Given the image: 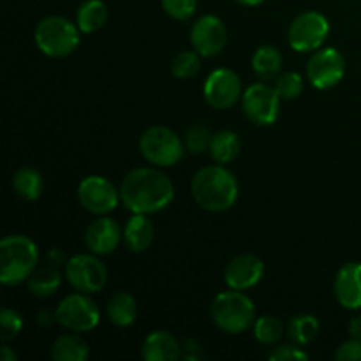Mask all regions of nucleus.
I'll return each mask as SVG.
<instances>
[{"mask_svg": "<svg viewBox=\"0 0 361 361\" xmlns=\"http://www.w3.org/2000/svg\"><path fill=\"white\" fill-rule=\"evenodd\" d=\"M175 196L173 182L155 168H137L127 173L120 185V200L133 214H157L169 207Z\"/></svg>", "mask_w": 361, "mask_h": 361, "instance_id": "obj_1", "label": "nucleus"}, {"mask_svg": "<svg viewBox=\"0 0 361 361\" xmlns=\"http://www.w3.org/2000/svg\"><path fill=\"white\" fill-rule=\"evenodd\" d=\"M194 201L207 212H226L238 200V182L222 164L207 166L194 175L190 183Z\"/></svg>", "mask_w": 361, "mask_h": 361, "instance_id": "obj_2", "label": "nucleus"}, {"mask_svg": "<svg viewBox=\"0 0 361 361\" xmlns=\"http://www.w3.org/2000/svg\"><path fill=\"white\" fill-rule=\"evenodd\" d=\"M37 261V247L28 236H6L0 242V282L4 286H18L28 281Z\"/></svg>", "mask_w": 361, "mask_h": 361, "instance_id": "obj_3", "label": "nucleus"}, {"mask_svg": "<svg viewBox=\"0 0 361 361\" xmlns=\"http://www.w3.org/2000/svg\"><path fill=\"white\" fill-rule=\"evenodd\" d=\"M212 319L226 334H245L256 323V307L242 291L219 293L212 302Z\"/></svg>", "mask_w": 361, "mask_h": 361, "instance_id": "obj_4", "label": "nucleus"}, {"mask_svg": "<svg viewBox=\"0 0 361 361\" xmlns=\"http://www.w3.org/2000/svg\"><path fill=\"white\" fill-rule=\"evenodd\" d=\"M80 28L63 16H48L35 27V44L51 59H63L80 46Z\"/></svg>", "mask_w": 361, "mask_h": 361, "instance_id": "obj_5", "label": "nucleus"}, {"mask_svg": "<svg viewBox=\"0 0 361 361\" xmlns=\"http://www.w3.org/2000/svg\"><path fill=\"white\" fill-rule=\"evenodd\" d=\"M55 316L60 326L69 331H76V334L95 330L101 321L97 303L87 293L80 291L67 295L56 307Z\"/></svg>", "mask_w": 361, "mask_h": 361, "instance_id": "obj_6", "label": "nucleus"}, {"mask_svg": "<svg viewBox=\"0 0 361 361\" xmlns=\"http://www.w3.org/2000/svg\"><path fill=\"white\" fill-rule=\"evenodd\" d=\"M141 155L150 164L168 168L175 166L183 157V143L175 130L168 127H150L140 140Z\"/></svg>", "mask_w": 361, "mask_h": 361, "instance_id": "obj_7", "label": "nucleus"}, {"mask_svg": "<svg viewBox=\"0 0 361 361\" xmlns=\"http://www.w3.org/2000/svg\"><path fill=\"white\" fill-rule=\"evenodd\" d=\"M63 275L67 282L76 291L94 295L106 286L108 281V270L104 263L97 257V254H78L67 259L63 267Z\"/></svg>", "mask_w": 361, "mask_h": 361, "instance_id": "obj_8", "label": "nucleus"}, {"mask_svg": "<svg viewBox=\"0 0 361 361\" xmlns=\"http://www.w3.org/2000/svg\"><path fill=\"white\" fill-rule=\"evenodd\" d=\"M328 34H330V23L326 16L317 11H307L291 21L288 41L295 51H316L324 44Z\"/></svg>", "mask_w": 361, "mask_h": 361, "instance_id": "obj_9", "label": "nucleus"}, {"mask_svg": "<svg viewBox=\"0 0 361 361\" xmlns=\"http://www.w3.org/2000/svg\"><path fill=\"white\" fill-rule=\"evenodd\" d=\"M242 108L256 126H271L281 111V95L268 83H254L243 92Z\"/></svg>", "mask_w": 361, "mask_h": 361, "instance_id": "obj_10", "label": "nucleus"}, {"mask_svg": "<svg viewBox=\"0 0 361 361\" xmlns=\"http://www.w3.org/2000/svg\"><path fill=\"white\" fill-rule=\"evenodd\" d=\"M78 200L87 212L95 215H106L118 207L120 190L104 176L92 175L81 180L78 185Z\"/></svg>", "mask_w": 361, "mask_h": 361, "instance_id": "obj_11", "label": "nucleus"}, {"mask_svg": "<svg viewBox=\"0 0 361 361\" xmlns=\"http://www.w3.org/2000/svg\"><path fill=\"white\" fill-rule=\"evenodd\" d=\"M345 74V59L338 49L319 48L307 62V78L319 90H328L341 83Z\"/></svg>", "mask_w": 361, "mask_h": 361, "instance_id": "obj_12", "label": "nucleus"}, {"mask_svg": "<svg viewBox=\"0 0 361 361\" xmlns=\"http://www.w3.org/2000/svg\"><path fill=\"white\" fill-rule=\"evenodd\" d=\"M204 99L215 109H229L243 95L240 76L231 69H217L207 78L203 87Z\"/></svg>", "mask_w": 361, "mask_h": 361, "instance_id": "obj_13", "label": "nucleus"}, {"mask_svg": "<svg viewBox=\"0 0 361 361\" xmlns=\"http://www.w3.org/2000/svg\"><path fill=\"white\" fill-rule=\"evenodd\" d=\"M190 42L192 48L201 56H217L228 42V32L221 18L214 14L201 16L190 30Z\"/></svg>", "mask_w": 361, "mask_h": 361, "instance_id": "obj_14", "label": "nucleus"}, {"mask_svg": "<svg viewBox=\"0 0 361 361\" xmlns=\"http://www.w3.org/2000/svg\"><path fill=\"white\" fill-rule=\"evenodd\" d=\"M264 275V263L254 254H242L229 261L224 270L226 284L236 291H245L259 284Z\"/></svg>", "mask_w": 361, "mask_h": 361, "instance_id": "obj_15", "label": "nucleus"}, {"mask_svg": "<svg viewBox=\"0 0 361 361\" xmlns=\"http://www.w3.org/2000/svg\"><path fill=\"white\" fill-rule=\"evenodd\" d=\"M335 296L344 309H361V263H345L337 271L334 284Z\"/></svg>", "mask_w": 361, "mask_h": 361, "instance_id": "obj_16", "label": "nucleus"}, {"mask_svg": "<svg viewBox=\"0 0 361 361\" xmlns=\"http://www.w3.org/2000/svg\"><path fill=\"white\" fill-rule=\"evenodd\" d=\"M122 236L123 233L120 231L118 224L113 219L99 217L85 231V242H87V247L94 254L108 256L118 247Z\"/></svg>", "mask_w": 361, "mask_h": 361, "instance_id": "obj_17", "label": "nucleus"}, {"mask_svg": "<svg viewBox=\"0 0 361 361\" xmlns=\"http://www.w3.org/2000/svg\"><path fill=\"white\" fill-rule=\"evenodd\" d=\"M141 356L147 361H175L180 358V344L169 331H152L143 341Z\"/></svg>", "mask_w": 361, "mask_h": 361, "instance_id": "obj_18", "label": "nucleus"}, {"mask_svg": "<svg viewBox=\"0 0 361 361\" xmlns=\"http://www.w3.org/2000/svg\"><path fill=\"white\" fill-rule=\"evenodd\" d=\"M154 238V224L143 214H134L123 228V240L133 252H145L147 249H150Z\"/></svg>", "mask_w": 361, "mask_h": 361, "instance_id": "obj_19", "label": "nucleus"}, {"mask_svg": "<svg viewBox=\"0 0 361 361\" xmlns=\"http://www.w3.org/2000/svg\"><path fill=\"white\" fill-rule=\"evenodd\" d=\"M109 321L120 328H127L136 321L137 317V303L134 296L127 291H118L108 300L106 305Z\"/></svg>", "mask_w": 361, "mask_h": 361, "instance_id": "obj_20", "label": "nucleus"}, {"mask_svg": "<svg viewBox=\"0 0 361 361\" xmlns=\"http://www.w3.org/2000/svg\"><path fill=\"white\" fill-rule=\"evenodd\" d=\"M88 355V344L76 331L60 335L51 345V358L55 361H85Z\"/></svg>", "mask_w": 361, "mask_h": 361, "instance_id": "obj_21", "label": "nucleus"}, {"mask_svg": "<svg viewBox=\"0 0 361 361\" xmlns=\"http://www.w3.org/2000/svg\"><path fill=\"white\" fill-rule=\"evenodd\" d=\"M240 148H242V143H240L238 134L233 133V130H219L212 136L210 141V152L212 159H214L217 164H229V162L235 161L240 154Z\"/></svg>", "mask_w": 361, "mask_h": 361, "instance_id": "obj_22", "label": "nucleus"}, {"mask_svg": "<svg viewBox=\"0 0 361 361\" xmlns=\"http://www.w3.org/2000/svg\"><path fill=\"white\" fill-rule=\"evenodd\" d=\"M252 69L259 80H275L282 69V53L275 46H261L252 56Z\"/></svg>", "mask_w": 361, "mask_h": 361, "instance_id": "obj_23", "label": "nucleus"}, {"mask_svg": "<svg viewBox=\"0 0 361 361\" xmlns=\"http://www.w3.org/2000/svg\"><path fill=\"white\" fill-rule=\"evenodd\" d=\"M60 282H62V274L59 268L48 264L32 271L28 277V291L37 298H48L60 288Z\"/></svg>", "mask_w": 361, "mask_h": 361, "instance_id": "obj_24", "label": "nucleus"}, {"mask_svg": "<svg viewBox=\"0 0 361 361\" xmlns=\"http://www.w3.org/2000/svg\"><path fill=\"white\" fill-rule=\"evenodd\" d=\"M108 20V9L102 0H85L76 14V25L85 34L97 32Z\"/></svg>", "mask_w": 361, "mask_h": 361, "instance_id": "obj_25", "label": "nucleus"}, {"mask_svg": "<svg viewBox=\"0 0 361 361\" xmlns=\"http://www.w3.org/2000/svg\"><path fill=\"white\" fill-rule=\"evenodd\" d=\"M42 176L34 168H20L13 176V189L18 197L25 201H35L42 194Z\"/></svg>", "mask_w": 361, "mask_h": 361, "instance_id": "obj_26", "label": "nucleus"}, {"mask_svg": "<svg viewBox=\"0 0 361 361\" xmlns=\"http://www.w3.org/2000/svg\"><path fill=\"white\" fill-rule=\"evenodd\" d=\"M288 335L295 344L307 345L319 335V321L310 314L295 316L288 324Z\"/></svg>", "mask_w": 361, "mask_h": 361, "instance_id": "obj_27", "label": "nucleus"}, {"mask_svg": "<svg viewBox=\"0 0 361 361\" xmlns=\"http://www.w3.org/2000/svg\"><path fill=\"white\" fill-rule=\"evenodd\" d=\"M284 335V324L275 316H263L254 323V337L261 344H277Z\"/></svg>", "mask_w": 361, "mask_h": 361, "instance_id": "obj_28", "label": "nucleus"}, {"mask_svg": "<svg viewBox=\"0 0 361 361\" xmlns=\"http://www.w3.org/2000/svg\"><path fill=\"white\" fill-rule=\"evenodd\" d=\"M200 53L194 49V51H180L178 55L173 59L171 71L176 78L180 80H189V78L196 76L200 73L201 60Z\"/></svg>", "mask_w": 361, "mask_h": 361, "instance_id": "obj_29", "label": "nucleus"}, {"mask_svg": "<svg viewBox=\"0 0 361 361\" xmlns=\"http://www.w3.org/2000/svg\"><path fill=\"white\" fill-rule=\"evenodd\" d=\"M275 90L281 95V99L291 101L302 95L303 92V78L298 73H282L275 78Z\"/></svg>", "mask_w": 361, "mask_h": 361, "instance_id": "obj_30", "label": "nucleus"}, {"mask_svg": "<svg viewBox=\"0 0 361 361\" xmlns=\"http://www.w3.org/2000/svg\"><path fill=\"white\" fill-rule=\"evenodd\" d=\"M23 330V317L14 309H2L0 312V338L2 342L13 341Z\"/></svg>", "mask_w": 361, "mask_h": 361, "instance_id": "obj_31", "label": "nucleus"}, {"mask_svg": "<svg viewBox=\"0 0 361 361\" xmlns=\"http://www.w3.org/2000/svg\"><path fill=\"white\" fill-rule=\"evenodd\" d=\"M214 134L207 126H194L185 134V148L190 154H203L210 148V141Z\"/></svg>", "mask_w": 361, "mask_h": 361, "instance_id": "obj_32", "label": "nucleus"}, {"mask_svg": "<svg viewBox=\"0 0 361 361\" xmlns=\"http://www.w3.org/2000/svg\"><path fill=\"white\" fill-rule=\"evenodd\" d=\"M162 9L175 20H189L194 16L197 7V0H161Z\"/></svg>", "mask_w": 361, "mask_h": 361, "instance_id": "obj_33", "label": "nucleus"}, {"mask_svg": "<svg viewBox=\"0 0 361 361\" xmlns=\"http://www.w3.org/2000/svg\"><path fill=\"white\" fill-rule=\"evenodd\" d=\"M270 361H305L309 360V355L298 348V344H286L277 345L274 351L268 355Z\"/></svg>", "mask_w": 361, "mask_h": 361, "instance_id": "obj_34", "label": "nucleus"}, {"mask_svg": "<svg viewBox=\"0 0 361 361\" xmlns=\"http://www.w3.org/2000/svg\"><path fill=\"white\" fill-rule=\"evenodd\" d=\"M335 360L337 361H361V341L360 338H353L344 342L341 348L335 353Z\"/></svg>", "mask_w": 361, "mask_h": 361, "instance_id": "obj_35", "label": "nucleus"}, {"mask_svg": "<svg viewBox=\"0 0 361 361\" xmlns=\"http://www.w3.org/2000/svg\"><path fill=\"white\" fill-rule=\"evenodd\" d=\"M48 263L53 264V267H59V264H63V267H66L67 259H66V257H63L62 250L53 249L51 252H49V256H48Z\"/></svg>", "mask_w": 361, "mask_h": 361, "instance_id": "obj_36", "label": "nucleus"}, {"mask_svg": "<svg viewBox=\"0 0 361 361\" xmlns=\"http://www.w3.org/2000/svg\"><path fill=\"white\" fill-rule=\"evenodd\" d=\"M349 335H351L353 338H360L361 341V316L353 317V319L349 321Z\"/></svg>", "mask_w": 361, "mask_h": 361, "instance_id": "obj_37", "label": "nucleus"}, {"mask_svg": "<svg viewBox=\"0 0 361 361\" xmlns=\"http://www.w3.org/2000/svg\"><path fill=\"white\" fill-rule=\"evenodd\" d=\"M37 319H39L37 323H39V324H42V326H49V324L55 323V321H56V316H55V314H53V316H49V312H46V310H44V312L39 314Z\"/></svg>", "mask_w": 361, "mask_h": 361, "instance_id": "obj_38", "label": "nucleus"}, {"mask_svg": "<svg viewBox=\"0 0 361 361\" xmlns=\"http://www.w3.org/2000/svg\"><path fill=\"white\" fill-rule=\"evenodd\" d=\"M0 353H2V361H16L18 360V355L9 348V345H2Z\"/></svg>", "mask_w": 361, "mask_h": 361, "instance_id": "obj_39", "label": "nucleus"}, {"mask_svg": "<svg viewBox=\"0 0 361 361\" xmlns=\"http://www.w3.org/2000/svg\"><path fill=\"white\" fill-rule=\"evenodd\" d=\"M236 2L243 4V6H259V4H263L264 0H236Z\"/></svg>", "mask_w": 361, "mask_h": 361, "instance_id": "obj_40", "label": "nucleus"}]
</instances>
